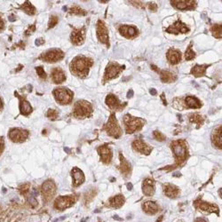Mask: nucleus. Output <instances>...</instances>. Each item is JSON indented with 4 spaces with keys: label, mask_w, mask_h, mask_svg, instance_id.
Wrapping results in <instances>:
<instances>
[{
    "label": "nucleus",
    "mask_w": 222,
    "mask_h": 222,
    "mask_svg": "<svg viewBox=\"0 0 222 222\" xmlns=\"http://www.w3.org/2000/svg\"><path fill=\"white\" fill-rule=\"evenodd\" d=\"M149 92H150V94H152V95H156V93H157L156 90V89H154V88L149 89Z\"/></svg>",
    "instance_id": "obj_48"
},
{
    "label": "nucleus",
    "mask_w": 222,
    "mask_h": 222,
    "mask_svg": "<svg viewBox=\"0 0 222 222\" xmlns=\"http://www.w3.org/2000/svg\"><path fill=\"white\" fill-rule=\"evenodd\" d=\"M124 70V65H119L116 62H110L109 63V65L106 68L105 70V74L103 77V83L105 84L107 81H109L113 78H116L119 73H121L122 71Z\"/></svg>",
    "instance_id": "obj_5"
},
{
    "label": "nucleus",
    "mask_w": 222,
    "mask_h": 222,
    "mask_svg": "<svg viewBox=\"0 0 222 222\" xmlns=\"http://www.w3.org/2000/svg\"><path fill=\"white\" fill-rule=\"evenodd\" d=\"M58 115H59L58 111L55 110V109H50L49 110L47 111V114H46V116H47L50 119H52V120L56 119V118L58 117Z\"/></svg>",
    "instance_id": "obj_38"
},
{
    "label": "nucleus",
    "mask_w": 222,
    "mask_h": 222,
    "mask_svg": "<svg viewBox=\"0 0 222 222\" xmlns=\"http://www.w3.org/2000/svg\"><path fill=\"white\" fill-rule=\"evenodd\" d=\"M129 2H131V4H132L134 6L139 7V8H143L145 5V4L142 3L141 1H129Z\"/></svg>",
    "instance_id": "obj_43"
},
{
    "label": "nucleus",
    "mask_w": 222,
    "mask_h": 222,
    "mask_svg": "<svg viewBox=\"0 0 222 222\" xmlns=\"http://www.w3.org/2000/svg\"><path fill=\"white\" fill-rule=\"evenodd\" d=\"M166 31L168 33H172V34H180V33H188L189 31V29L183 23L181 20H177L176 22L173 23V25L170 26L169 28L166 29Z\"/></svg>",
    "instance_id": "obj_15"
},
{
    "label": "nucleus",
    "mask_w": 222,
    "mask_h": 222,
    "mask_svg": "<svg viewBox=\"0 0 222 222\" xmlns=\"http://www.w3.org/2000/svg\"><path fill=\"white\" fill-rule=\"evenodd\" d=\"M92 112V106L90 102L86 101H79L76 102L73 115L76 117L84 118L86 116H90Z\"/></svg>",
    "instance_id": "obj_3"
},
{
    "label": "nucleus",
    "mask_w": 222,
    "mask_h": 222,
    "mask_svg": "<svg viewBox=\"0 0 222 222\" xmlns=\"http://www.w3.org/2000/svg\"><path fill=\"white\" fill-rule=\"evenodd\" d=\"M211 31L216 38H221V24H214L211 28Z\"/></svg>",
    "instance_id": "obj_34"
},
{
    "label": "nucleus",
    "mask_w": 222,
    "mask_h": 222,
    "mask_svg": "<svg viewBox=\"0 0 222 222\" xmlns=\"http://www.w3.org/2000/svg\"><path fill=\"white\" fill-rule=\"evenodd\" d=\"M142 191L146 195H153L155 193V188H154V181L151 179H146L143 181V187Z\"/></svg>",
    "instance_id": "obj_23"
},
{
    "label": "nucleus",
    "mask_w": 222,
    "mask_h": 222,
    "mask_svg": "<svg viewBox=\"0 0 222 222\" xmlns=\"http://www.w3.org/2000/svg\"><path fill=\"white\" fill-rule=\"evenodd\" d=\"M53 96L55 100L61 105L70 104L73 99V92L67 88L60 87L53 91Z\"/></svg>",
    "instance_id": "obj_4"
},
{
    "label": "nucleus",
    "mask_w": 222,
    "mask_h": 222,
    "mask_svg": "<svg viewBox=\"0 0 222 222\" xmlns=\"http://www.w3.org/2000/svg\"><path fill=\"white\" fill-rule=\"evenodd\" d=\"M34 196H35V195H32L29 198V202H30L31 205H32V206H36V205L38 204V202H37V200L35 199V197H34Z\"/></svg>",
    "instance_id": "obj_45"
},
{
    "label": "nucleus",
    "mask_w": 222,
    "mask_h": 222,
    "mask_svg": "<svg viewBox=\"0 0 222 222\" xmlns=\"http://www.w3.org/2000/svg\"><path fill=\"white\" fill-rule=\"evenodd\" d=\"M9 20H10V21H14V20H15V17H13V15H10V16H9Z\"/></svg>",
    "instance_id": "obj_54"
},
{
    "label": "nucleus",
    "mask_w": 222,
    "mask_h": 222,
    "mask_svg": "<svg viewBox=\"0 0 222 222\" xmlns=\"http://www.w3.org/2000/svg\"><path fill=\"white\" fill-rule=\"evenodd\" d=\"M36 70L38 72V75L39 76L40 78H42V79H45L46 78V74H45V72L44 70L43 67H38V68H36Z\"/></svg>",
    "instance_id": "obj_42"
},
{
    "label": "nucleus",
    "mask_w": 222,
    "mask_h": 222,
    "mask_svg": "<svg viewBox=\"0 0 222 222\" xmlns=\"http://www.w3.org/2000/svg\"><path fill=\"white\" fill-rule=\"evenodd\" d=\"M114 219H115V220H123L121 218H119V217H118V216H116V215H115V216H114Z\"/></svg>",
    "instance_id": "obj_55"
},
{
    "label": "nucleus",
    "mask_w": 222,
    "mask_h": 222,
    "mask_svg": "<svg viewBox=\"0 0 222 222\" xmlns=\"http://www.w3.org/2000/svg\"><path fill=\"white\" fill-rule=\"evenodd\" d=\"M29 136V131L22 129H13L9 132L10 139L14 142H23Z\"/></svg>",
    "instance_id": "obj_10"
},
{
    "label": "nucleus",
    "mask_w": 222,
    "mask_h": 222,
    "mask_svg": "<svg viewBox=\"0 0 222 222\" xmlns=\"http://www.w3.org/2000/svg\"><path fill=\"white\" fill-rule=\"evenodd\" d=\"M144 120H142L141 118L138 117H133L131 115L126 114L124 116V126H125V130H126V133H133L134 131H139L140 129H141L144 125Z\"/></svg>",
    "instance_id": "obj_2"
},
{
    "label": "nucleus",
    "mask_w": 222,
    "mask_h": 222,
    "mask_svg": "<svg viewBox=\"0 0 222 222\" xmlns=\"http://www.w3.org/2000/svg\"><path fill=\"white\" fill-rule=\"evenodd\" d=\"M44 42H45V41L43 40V39H37L35 43H36V45H40L41 43H44Z\"/></svg>",
    "instance_id": "obj_49"
},
{
    "label": "nucleus",
    "mask_w": 222,
    "mask_h": 222,
    "mask_svg": "<svg viewBox=\"0 0 222 222\" xmlns=\"http://www.w3.org/2000/svg\"><path fill=\"white\" fill-rule=\"evenodd\" d=\"M189 120L192 123H195L197 124V128H199L203 123V118L201 115L199 114H192L189 115Z\"/></svg>",
    "instance_id": "obj_32"
},
{
    "label": "nucleus",
    "mask_w": 222,
    "mask_h": 222,
    "mask_svg": "<svg viewBox=\"0 0 222 222\" xmlns=\"http://www.w3.org/2000/svg\"><path fill=\"white\" fill-rule=\"evenodd\" d=\"M35 30H36V26H35V25H32V26L30 27V29L26 31V33H25V34H26V36L30 35V34H32V33H33V32H34Z\"/></svg>",
    "instance_id": "obj_46"
},
{
    "label": "nucleus",
    "mask_w": 222,
    "mask_h": 222,
    "mask_svg": "<svg viewBox=\"0 0 222 222\" xmlns=\"http://www.w3.org/2000/svg\"><path fill=\"white\" fill-rule=\"evenodd\" d=\"M70 13L72 14H76V15H79V16H84L86 15V12L84 11L82 8L78 7V6H73L70 9Z\"/></svg>",
    "instance_id": "obj_37"
},
{
    "label": "nucleus",
    "mask_w": 222,
    "mask_h": 222,
    "mask_svg": "<svg viewBox=\"0 0 222 222\" xmlns=\"http://www.w3.org/2000/svg\"><path fill=\"white\" fill-rule=\"evenodd\" d=\"M84 36H85V30L84 28L76 29L71 33V42L76 45H80L84 42Z\"/></svg>",
    "instance_id": "obj_13"
},
{
    "label": "nucleus",
    "mask_w": 222,
    "mask_h": 222,
    "mask_svg": "<svg viewBox=\"0 0 222 222\" xmlns=\"http://www.w3.org/2000/svg\"><path fill=\"white\" fill-rule=\"evenodd\" d=\"M195 222H206L204 220H202V219H197Z\"/></svg>",
    "instance_id": "obj_56"
},
{
    "label": "nucleus",
    "mask_w": 222,
    "mask_h": 222,
    "mask_svg": "<svg viewBox=\"0 0 222 222\" xmlns=\"http://www.w3.org/2000/svg\"><path fill=\"white\" fill-rule=\"evenodd\" d=\"M120 161H121L120 170H121L123 175L127 177L131 172V165L128 162L125 160V158L124 157V156L122 154H120Z\"/></svg>",
    "instance_id": "obj_28"
},
{
    "label": "nucleus",
    "mask_w": 222,
    "mask_h": 222,
    "mask_svg": "<svg viewBox=\"0 0 222 222\" xmlns=\"http://www.w3.org/2000/svg\"><path fill=\"white\" fill-rule=\"evenodd\" d=\"M209 65H195L192 68L191 74L194 75L195 77H201L205 75V71Z\"/></svg>",
    "instance_id": "obj_27"
},
{
    "label": "nucleus",
    "mask_w": 222,
    "mask_h": 222,
    "mask_svg": "<svg viewBox=\"0 0 222 222\" xmlns=\"http://www.w3.org/2000/svg\"><path fill=\"white\" fill-rule=\"evenodd\" d=\"M124 202V198L123 197V195H116L111 199L110 203L114 207H120L121 205H123Z\"/></svg>",
    "instance_id": "obj_35"
},
{
    "label": "nucleus",
    "mask_w": 222,
    "mask_h": 222,
    "mask_svg": "<svg viewBox=\"0 0 222 222\" xmlns=\"http://www.w3.org/2000/svg\"><path fill=\"white\" fill-rule=\"evenodd\" d=\"M99 154L101 156V160L105 163H109L111 161V157H112V152H111L110 149L109 148V146L104 145L101 146L98 149Z\"/></svg>",
    "instance_id": "obj_20"
},
{
    "label": "nucleus",
    "mask_w": 222,
    "mask_h": 222,
    "mask_svg": "<svg viewBox=\"0 0 222 222\" xmlns=\"http://www.w3.org/2000/svg\"><path fill=\"white\" fill-rule=\"evenodd\" d=\"M143 209L147 213L154 214V213L157 212V205L154 202L148 201L143 204Z\"/></svg>",
    "instance_id": "obj_31"
},
{
    "label": "nucleus",
    "mask_w": 222,
    "mask_h": 222,
    "mask_svg": "<svg viewBox=\"0 0 222 222\" xmlns=\"http://www.w3.org/2000/svg\"><path fill=\"white\" fill-rule=\"evenodd\" d=\"M21 8H22V10L24 11L26 13H28V14H30V15H33V14L35 13V12H36L35 7L31 5L29 1H26V2L21 5Z\"/></svg>",
    "instance_id": "obj_33"
},
{
    "label": "nucleus",
    "mask_w": 222,
    "mask_h": 222,
    "mask_svg": "<svg viewBox=\"0 0 222 222\" xmlns=\"http://www.w3.org/2000/svg\"><path fill=\"white\" fill-rule=\"evenodd\" d=\"M149 10L152 11V12H156V11L157 10V5H156V3H150V4L149 5Z\"/></svg>",
    "instance_id": "obj_44"
},
{
    "label": "nucleus",
    "mask_w": 222,
    "mask_h": 222,
    "mask_svg": "<svg viewBox=\"0 0 222 222\" xmlns=\"http://www.w3.org/2000/svg\"><path fill=\"white\" fill-rule=\"evenodd\" d=\"M73 203V198L71 196H60L56 202H55V207L59 210H64L67 207H70Z\"/></svg>",
    "instance_id": "obj_19"
},
{
    "label": "nucleus",
    "mask_w": 222,
    "mask_h": 222,
    "mask_svg": "<svg viewBox=\"0 0 222 222\" xmlns=\"http://www.w3.org/2000/svg\"><path fill=\"white\" fill-rule=\"evenodd\" d=\"M2 107V101H1V100H0V108Z\"/></svg>",
    "instance_id": "obj_58"
},
{
    "label": "nucleus",
    "mask_w": 222,
    "mask_h": 222,
    "mask_svg": "<svg viewBox=\"0 0 222 222\" xmlns=\"http://www.w3.org/2000/svg\"><path fill=\"white\" fill-rule=\"evenodd\" d=\"M185 103H186V106L190 109H199L202 106L200 101L194 96H188L185 99Z\"/></svg>",
    "instance_id": "obj_26"
},
{
    "label": "nucleus",
    "mask_w": 222,
    "mask_h": 222,
    "mask_svg": "<svg viewBox=\"0 0 222 222\" xmlns=\"http://www.w3.org/2000/svg\"><path fill=\"white\" fill-rule=\"evenodd\" d=\"M172 149L180 161H184L185 160V156H186V147L183 141H174L172 144Z\"/></svg>",
    "instance_id": "obj_14"
},
{
    "label": "nucleus",
    "mask_w": 222,
    "mask_h": 222,
    "mask_svg": "<svg viewBox=\"0 0 222 222\" xmlns=\"http://www.w3.org/2000/svg\"><path fill=\"white\" fill-rule=\"evenodd\" d=\"M58 17L55 16V15H52L50 18V20H49V25H48V29H52L53 28L57 23H58Z\"/></svg>",
    "instance_id": "obj_40"
},
{
    "label": "nucleus",
    "mask_w": 222,
    "mask_h": 222,
    "mask_svg": "<svg viewBox=\"0 0 222 222\" xmlns=\"http://www.w3.org/2000/svg\"><path fill=\"white\" fill-rule=\"evenodd\" d=\"M154 137H155L156 140H157V141H165V136L159 131H154Z\"/></svg>",
    "instance_id": "obj_41"
},
{
    "label": "nucleus",
    "mask_w": 222,
    "mask_h": 222,
    "mask_svg": "<svg viewBox=\"0 0 222 222\" xmlns=\"http://www.w3.org/2000/svg\"><path fill=\"white\" fill-rule=\"evenodd\" d=\"M199 206H200V209L205 210V211H209V212H213L214 210H217V208H214L212 205H210L209 203H206V202H202Z\"/></svg>",
    "instance_id": "obj_39"
},
{
    "label": "nucleus",
    "mask_w": 222,
    "mask_h": 222,
    "mask_svg": "<svg viewBox=\"0 0 222 222\" xmlns=\"http://www.w3.org/2000/svg\"><path fill=\"white\" fill-rule=\"evenodd\" d=\"M127 188H128L129 190H131V189H132V184H131V183H128V184H127Z\"/></svg>",
    "instance_id": "obj_52"
},
{
    "label": "nucleus",
    "mask_w": 222,
    "mask_h": 222,
    "mask_svg": "<svg viewBox=\"0 0 222 222\" xmlns=\"http://www.w3.org/2000/svg\"><path fill=\"white\" fill-rule=\"evenodd\" d=\"M171 4L173 7H175L176 9L179 10H194L196 5L197 3L196 1H192V0H172Z\"/></svg>",
    "instance_id": "obj_9"
},
{
    "label": "nucleus",
    "mask_w": 222,
    "mask_h": 222,
    "mask_svg": "<svg viewBox=\"0 0 222 222\" xmlns=\"http://www.w3.org/2000/svg\"><path fill=\"white\" fill-rule=\"evenodd\" d=\"M167 60L170 64L176 65L181 60V52L175 48H171L167 52Z\"/></svg>",
    "instance_id": "obj_18"
},
{
    "label": "nucleus",
    "mask_w": 222,
    "mask_h": 222,
    "mask_svg": "<svg viewBox=\"0 0 222 222\" xmlns=\"http://www.w3.org/2000/svg\"><path fill=\"white\" fill-rule=\"evenodd\" d=\"M119 32L122 36L125 37L126 38H132L138 36L139 31L133 26H128V25H122L119 28Z\"/></svg>",
    "instance_id": "obj_16"
},
{
    "label": "nucleus",
    "mask_w": 222,
    "mask_h": 222,
    "mask_svg": "<svg viewBox=\"0 0 222 222\" xmlns=\"http://www.w3.org/2000/svg\"><path fill=\"white\" fill-rule=\"evenodd\" d=\"M52 78L55 84H61L66 79V76L64 72L59 68H55L52 71Z\"/></svg>",
    "instance_id": "obj_22"
},
{
    "label": "nucleus",
    "mask_w": 222,
    "mask_h": 222,
    "mask_svg": "<svg viewBox=\"0 0 222 222\" xmlns=\"http://www.w3.org/2000/svg\"><path fill=\"white\" fill-rule=\"evenodd\" d=\"M132 148L138 152L143 153L145 155H149L151 151V148L148 146L145 142L142 141L141 139H137L132 142Z\"/></svg>",
    "instance_id": "obj_17"
},
{
    "label": "nucleus",
    "mask_w": 222,
    "mask_h": 222,
    "mask_svg": "<svg viewBox=\"0 0 222 222\" xmlns=\"http://www.w3.org/2000/svg\"><path fill=\"white\" fill-rule=\"evenodd\" d=\"M212 143L218 148L220 149L222 148V139H221V125L217 127L214 131H212Z\"/></svg>",
    "instance_id": "obj_21"
},
{
    "label": "nucleus",
    "mask_w": 222,
    "mask_h": 222,
    "mask_svg": "<svg viewBox=\"0 0 222 222\" xmlns=\"http://www.w3.org/2000/svg\"><path fill=\"white\" fill-rule=\"evenodd\" d=\"M4 28V21L0 18V30H2Z\"/></svg>",
    "instance_id": "obj_51"
},
{
    "label": "nucleus",
    "mask_w": 222,
    "mask_h": 222,
    "mask_svg": "<svg viewBox=\"0 0 222 222\" xmlns=\"http://www.w3.org/2000/svg\"><path fill=\"white\" fill-rule=\"evenodd\" d=\"M64 150H66L67 153H70V149H68V148H64Z\"/></svg>",
    "instance_id": "obj_57"
},
{
    "label": "nucleus",
    "mask_w": 222,
    "mask_h": 222,
    "mask_svg": "<svg viewBox=\"0 0 222 222\" xmlns=\"http://www.w3.org/2000/svg\"><path fill=\"white\" fill-rule=\"evenodd\" d=\"M97 37L100 42L106 45L108 47H109V31L108 28L106 27L105 23L102 20H99L97 22Z\"/></svg>",
    "instance_id": "obj_7"
},
{
    "label": "nucleus",
    "mask_w": 222,
    "mask_h": 222,
    "mask_svg": "<svg viewBox=\"0 0 222 222\" xmlns=\"http://www.w3.org/2000/svg\"><path fill=\"white\" fill-rule=\"evenodd\" d=\"M105 129H106V131L108 132V134L112 136V137L119 138L121 136V129H120V127L118 125L117 120H116V118L114 114H112L110 116L109 121H108L106 126H105Z\"/></svg>",
    "instance_id": "obj_6"
},
{
    "label": "nucleus",
    "mask_w": 222,
    "mask_h": 222,
    "mask_svg": "<svg viewBox=\"0 0 222 222\" xmlns=\"http://www.w3.org/2000/svg\"><path fill=\"white\" fill-rule=\"evenodd\" d=\"M2 149H3V140L0 139V154L2 152Z\"/></svg>",
    "instance_id": "obj_50"
},
{
    "label": "nucleus",
    "mask_w": 222,
    "mask_h": 222,
    "mask_svg": "<svg viewBox=\"0 0 222 222\" xmlns=\"http://www.w3.org/2000/svg\"><path fill=\"white\" fill-rule=\"evenodd\" d=\"M91 65L92 61L90 58L77 56L70 63V70L73 72L74 75L80 77H84L87 76Z\"/></svg>",
    "instance_id": "obj_1"
},
{
    "label": "nucleus",
    "mask_w": 222,
    "mask_h": 222,
    "mask_svg": "<svg viewBox=\"0 0 222 222\" xmlns=\"http://www.w3.org/2000/svg\"><path fill=\"white\" fill-rule=\"evenodd\" d=\"M20 113L24 116H28L32 112V108L30 104L26 101V100H20Z\"/></svg>",
    "instance_id": "obj_30"
},
{
    "label": "nucleus",
    "mask_w": 222,
    "mask_h": 222,
    "mask_svg": "<svg viewBox=\"0 0 222 222\" xmlns=\"http://www.w3.org/2000/svg\"><path fill=\"white\" fill-rule=\"evenodd\" d=\"M164 193L167 196L169 197H172V198H175L179 195V189L173 186V185H166L164 187Z\"/></svg>",
    "instance_id": "obj_29"
},
{
    "label": "nucleus",
    "mask_w": 222,
    "mask_h": 222,
    "mask_svg": "<svg viewBox=\"0 0 222 222\" xmlns=\"http://www.w3.org/2000/svg\"><path fill=\"white\" fill-rule=\"evenodd\" d=\"M185 58L187 61H191L195 58V52L192 50V44L189 45V46L187 48V51L185 52Z\"/></svg>",
    "instance_id": "obj_36"
},
{
    "label": "nucleus",
    "mask_w": 222,
    "mask_h": 222,
    "mask_svg": "<svg viewBox=\"0 0 222 222\" xmlns=\"http://www.w3.org/2000/svg\"><path fill=\"white\" fill-rule=\"evenodd\" d=\"M132 96H133V91H132V90H130V91H128V93H127V98H128V99H131Z\"/></svg>",
    "instance_id": "obj_47"
},
{
    "label": "nucleus",
    "mask_w": 222,
    "mask_h": 222,
    "mask_svg": "<svg viewBox=\"0 0 222 222\" xmlns=\"http://www.w3.org/2000/svg\"><path fill=\"white\" fill-rule=\"evenodd\" d=\"M63 57H64V52L62 51L60 49H52L41 54L40 59L47 62H56V61H61Z\"/></svg>",
    "instance_id": "obj_8"
},
{
    "label": "nucleus",
    "mask_w": 222,
    "mask_h": 222,
    "mask_svg": "<svg viewBox=\"0 0 222 222\" xmlns=\"http://www.w3.org/2000/svg\"><path fill=\"white\" fill-rule=\"evenodd\" d=\"M106 104L111 109H116V110H122L126 103H123L119 101L116 96H115L114 94H109L106 97Z\"/></svg>",
    "instance_id": "obj_12"
},
{
    "label": "nucleus",
    "mask_w": 222,
    "mask_h": 222,
    "mask_svg": "<svg viewBox=\"0 0 222 222\" xmlns=\"http://www.w3.org/2000/svg\"><path fill=\"white\" fill-rule=\"evenodd\" d=\"M72 176L74 179V185L79 186L84 181V175L83 172L78 168H74L72 171Z\"/></svg>",
    "instance_id": "obj_24"
},
{
    "label": "nucleus",
    "mask_w": 222,
    "mask_h": 222,
    "mask_svg": "<svg viewBox=\"0 0 222 222\" xmlns=\"http://www.w3.org/2000/svg\"><path fill=\"white\" fill-rule=\"evenodd\" d=\"M55 191H56V186L52 181H50V180L46 181L42 186V192L46 200L51 199L54 195Z\"/></svg>",
    "instance_id": "obj_11"
},
{
    "label": "nucleus",
    "mask_w": 222,
    "mask_h": 222,
    "mask_svg": "<svg viewBox=\"0 0 222 222\" xmlns=\"http://www.w3.org/2000/svg\"><path fill=\"white\" fill-rule=\"evenodd\" d=\"M160 77L163 83H173L177 79V76L174 73L167 70L160 71Z\"/></svg>",
    "instance_id": "obj_25"
},
{
    "label": "nucleus",
    "mask_w": 222,
    "mask_h": 222,
    "mask_svg": "<svg viewBox=\"0 0 222 222\" xmlns=\"http://www.w3.org/2000/svg\"><path fill=\"white\" fill-rule=\"evenodd\" d=\"M161 98L163 99V101H164V105H167V103H166V101H165V98H164V93H163V94H162Z\"/></svg>",
    "instance_id": "obj_53"
}]
</instances>
